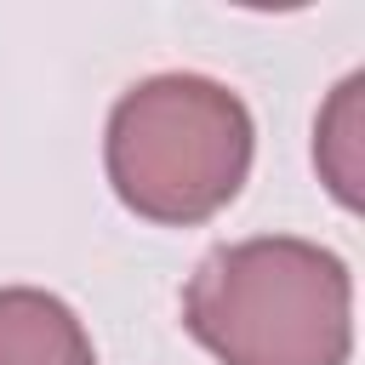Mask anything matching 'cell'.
Returning <instances> with one entry per match:
<instances>
[{"label":"cell","instance_id":"obj_1","mask_svg":"<svg viewBox=\"0 0 365 365\" xmlns=\"http://www.w3.org/2000/svg\"><path fill=\"white\" fill-rule=\"evenodd\" d=\"M182 325L222 365H348L354 274L297 234L234 240L194 268Z\"/></svg>","mask_w":365,"mask_h":365},{"label":"cell","instance_id":"obj_2","mask_svg":"<svg viewBox=\"0 0 365 365\" xmlns=\"http://www.w3.org/2000/svg\"><path fill=\"white\" fill-rule=\"evenodd\" d=\"M257 125L240 91L211 74L137 80L103 137V165L125 211L160 228H194L234 205L251 177Z\"/></svg>","mask_w":365,"mask_h":365},{"label":"cell","instance_id":"obj_3","mask_svg":"<svg viewBox=\"0 0 365 365\" xmlns=\"http://www.w3.org/2000/svg\"><path fill=\"white\" fill-rule=\"evenodd\" d=\"M0 365H97L80 314L40 285H0Z\"/></svg>","mask_w":365,"mask_h":365},{"label":"cell","instance_id":"obj_4","mask_svg":"<svg viewBox=\"0 0 365 365\" xmlns=\"http://www.w3.org/2000/svg\"><path fill=\"white\" fill-rule=\"evenodd\" d=\"M314 165L342 211L365 205V74H348L314 125Z\"/></svg>","mask_w":365,"mask_h":365}]
</instances>
